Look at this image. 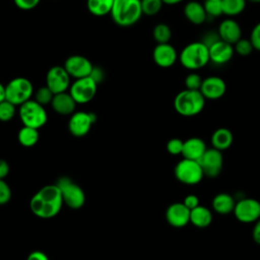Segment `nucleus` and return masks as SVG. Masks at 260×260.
Returning a JSON list of instances; mask_svg holds the SVG:
<instances>
[{"mask_svg": "<svg viewBox=\"0 0 260 260\" xmlns=\"http://www.w3.org/2000/svg\"><path fill=\"white\" fill-rule=\"evenodd\" d=\"M63 199L56 184L46 185L36 192L29 200L30 211L39 218H53L62 209Z\"/></svg>", "mask_w": 260, "mask_h": 260, "instance_id": "1", "label": "nucleus"}, {"mask_svg": "<svg viewBox=\"0 0 260 260\" xmlns=\"http://www.w3.org/2000/svg\"><path fill=\"white\" fill-rule=\"evenodd\" d=\"M110 14L117 25L131 26L142 16L140 0H114Z\"/></svg>", "mask_w": 260, "mask_h": 260, "instance_id": "2", "label": "nucleus"}, {"mask_svg": "<svg viewBox=\"0 0 260 260\" xmlns=\"http://www.w3.org/2000/svg\"><path fill=\"white\" fill-rule=\"evenodd\" d=\"M178 60L188 70L196 71L201 69L210 62L208 47L202 41L192 42L183 48Z\"/></svg>", "mask_w": 260, "mask_h": 260, "instance_id": "3", "label": "nucleus"}, {"mask_svg": "<svg viewBox=\"0 0 260 260\" xmlns=\"http://www.w3.org/2000/svg\"><path fill=\"white\" fill-rule=\"evenodd\" d=\"M205 106V99L200 90L184 89L174 99V108L178 114L184 117L196 116L202 112Z\"/></svg>", "mask_w": 260, "mask_h": 260, "instance_id": "4", "label": "nucleus"}, {"mask_svg": "<svg viewBox=\"0 0 260 260\" xmlns=\"http://www.w3.org/2000/svg\"><path fill=\"white\" fill-rule=\"evenodd\" d=\"M18 116L23 126L36 129L42 128L48 121L45 107L31 99L19 106Z\"/></svg>", "mask_w": 260, "mask_h": 260, "instance_id": "5", "label": "nucleus"}, {"mask_svg": "<svg viewBox=\"0 0 260 260\" xmlns=\"http://www.w3.org/2000/svg\"><path fill=\"white\" fill-rule=\"evenodd\" d=\"M60 189L63 203L71 209H79L85 203L83 189L68 177H60L55 183Z\"/></svg>", "mask_w": 260, "mask_h": 260, "instance_id": "6", "label": "nucleus"}, {"mask_svg": "<svg viewBox=\"0 0 260 260\" xmlns=\"http://www.w3.org/2000/svg\"><path fill=\"white\" fill-rule=\"evenodd\" d=\"M34 93V85L25 77H15L5 85V100L15 106H20L30 100Z\"/></svg>", "mask_w": 260, "mask_h": 260, "instance_id": "7", "label": "nucleus"}, {"mask_svg": "<svg viewBox=\"0 0 260 260\" xmlns=\"http://www.w3.org/2000/svg\"><path fill=\"white\" fill-rule=\"evenodd\" d=\"M175 177L179 182L185 185H196L201 182L204 177L203 171L198 160L183 158L176 166L174 170Z\"/></svg>", "mask_w": 260, "mask_h": 260, "instance_id": "8", "label": "nucleus"}, {"mask_svg": "<svg viewBox=\"0 0 260 260\" xmlns=\"http://www.w3.org/2000/svg\"><path fill=\"white\" fill-rule=\"evenodd\" d=\"M98 89V83L90 77H82L75 79L70 84L68 92L71 94L76 104H87L95 95Z\"/></svg>", "mask_w": 260, "mask_h": 260, "instance_id": "9", "label": "nucleus"}, {"mask_svg": "<svg viewBox=\"0 0 260 260\" xmlns=\"http://www.w3.org/2000/svg\"><path fill=\"white\" fill-rule=\"evenodd\" d=\"M233 212L241 222H255L260 218V202L254 198L244 197L236 202Z\"/></svg>", "mask_w": 260, "mask_h": 260, "instance_id": "10", "label": "nucleus"}, {"mask_svg": "<svg viewBox=\"0 0 260 260\" xmlns=\"http://www.w3.org/2000/svg\"><path fill=\"white\" fill-rule=\"evenodd\" d=\"M198 162L203 171L204 176L208 178H215L217 177L223 165V157L220 150L215 148H206L202 156L198 159Z\"/></svg>", "mask_w": 260, "mask_h": 260, "instance_id": "11", "label": "nucleus"}, {"mask_svg": "<svg viewBox=\"0 0 260 260\" xmlns=\"http://www.w3.org/2000/svg\"><path fill=\"white\" fill-rule=\"evenodd\" d=\"M96 117L93 113L74 112L70 115L68 121V130L71 135L75 137L85 136L95 122Z\"/></svg>", "mask_w": 260, "mask_h": 260, "instance_id": "12", "label": "nucleus"}, {"mask_svg": "<svg viewBox=\"0 0 260 260\" xmlns=\"http://www.w3.org/2000/svg\"><path fill=\"white\" fill-rule=\"evenodd\" d=\"M70 76L63 66H53L46 74V86L56 94L67 91L70 86Z\"/></svg>", "mask_w": 260, "mask_h": 260, "instance_id": "13", "label": "nucleus"}, {"mask_svg": "<svg viewBox=\"0 0 260 260\" xmlns=\"http://www.w3.org/2000/svg\"><path fill=\"white\" fill-rule=\"evenodd\" d=\"M63 67L65 68L70 77L78 79L89 76L93 65L84 56L72 55L65 60Z\"/></svg>", "mask_w": 260, "mask_h": 260, "instance_id": "14", "label": "nucleus"}, {"mask_svg": "<svg viewBox=\"0 0 260 260\" xmlns=\"http://www.w3.org/2000/svg\"><path fill=\"white\" fill-rule=\"evenodd\" d=\"M152 59L158 67L170 68L178 61L179 54L176 48L170 43L156 44L152 51Z\"/></svg>", "mask_w": 260, "mask_h": 260, "instance_id": "15", "label": "nucleus"}, {"mask_svg": "<svg viewBox=\"0 0 260 260\" xmlns=\"http://www.w3.org/2000/svg\"><path fill=\"white\" fill-rule=\"evenodd\" d=\"M199 90L205 100H218L224 95L226 84L221 77L212 75L202 79Z\"/></svg>", "mask_w": 260, "mask_h": 260, "instance_id": "16", "label": "nucleus"}, {"mask_svg": "<svg viewBox=\"0 0 260 260\" xmlns=\"http://www.w3.org/2000/svg\"><path fill=\"white\" fill-rule=\"evenodd\" d=\"M208 52L209 61L216 65H223L229 63L235 55L233 45L220 39L208 46Z\"/></svg>", "mask_w": 260, "mask_h": 260, "instance_id": "17", "label": "nucleus"}, {"mask_svg": "<svg viewBox=\"0 0 260 260\" xmlns=\"http://www.w3.org/2000/svg\"><path fill=\"white\" fill-rule=\"evenodd\" d=\"M166 219L174 228H183L190 222V210L183 202L173 203L167 208Z\"/></svg>", "mask_w": 260, "mask_h": 260, "instance_id": "18", "label": "nucleus"}, {"mask_svg": "<svg viewBox=\"0 0 260 260\" xmlns=\"http://www.w3.org/2000/svg\"><path fill=\"white\" fill-rule=\"evenodd\" d=\"M217 35L220 40L234 45L242 38V28L237 20L232 17H228L219 23Z\"/></svg>", "mask_w": 260, "mask_h": 260, "instance_id": "19", "label": "nucleus"}, {"mask_svg": "<svg viewBox=\"0 0 260 260\" xmlns=\"http://www.w3.org/2000/svg\"><path fill=\"white\" fill-rule=\"evenodd\" d=\"M50 105L54 112H56L57 114L62 116H68L75 112L77 104L68 91H63L54 94Z\"/></svg>", "mask_w": 260, "mask_h": 260, "instance_id": "20", "label": "nucleus"}, {"mask_svg": "<svg viewBox=\"0 0 260 260\" xmlns=\"http://www.w3.org/2000/svg\"><path fill=\"white\" fill-rule=\"evenodd\" d=\"M183 12L186 19L195 25H200L204 23L207 19L203 3H200L195 0L187 2L183 8Z\"/></svg>", "mask_w": 260, "mask_h": 260, "instance_id": "21", "label": "nucleus"}, {"mask_svg": "<svg viewBox=\"0 0 260 260\" xmlns=\"http://www.w3.org/2000/svg\"><path fill=\"white\" fill-rule=\"evenodd\" d=\"M206 150L205 142L199 137H191L183 142L182 155L184 158L198 160Z\"/></svg>", "mask_w": 260, "mask_h": 260, "instance_id": "22", "label": "nucleus"}, {"mask_svg": "<svg viewBox=\"0 0 260 260\" xmlns=\"http://www.w3.org/2000/svg\"><path fill=\"white\" fill-rule=\"evenodd\" d=\"M235 197L228 193H218L212 199L211 206L213 210L219 214H229L235 208Z\"/></svg>", "mask_w": 260, "mask_h": 260, "instance_id": "23", "label": "nucleus"}, {"mask_svg": "<svg viewBox=\"0 0 260 260\" xmlns=\"http://www.w3.org/2000/svg\"><path fill=\"white\" fill-rule=\"evenodd\" d=\"M212 221V213L211 211L203 206L198 205L195 208L190 210V222L200 229L208 226Z\"/></svg>", "mask_w": 260, "mask_h": 260, "instance_id": "24", "label": "nucleus"}, {"mask_svg": "<svg viewBox=\"0 0 260 260\" xmlns=\"http://www.w3.org/2000/svg\"><path fill=\"white\" fill-rule=\"evenodd\" d=\"M233 140V133L228 128H218L211 135L212 147L220 151L228 149L232 145Z\"/></svg>", "mask_w": 260, "mask_h": 260, "instance_id": "25", "label": "nucleus"}, {"mask_svg": "<svg viewBox=\"0 0 260 260\" xmlns=\"http://www.w3.org/2000/svg\"><path fill=\"white\" fill-rule=\"evenodd\" d=\"M40 134H39V129L23 126L19 129L17 133V139L20 145L24 147H31L36 145L39 141Z\"/></svg>", "mask_w": 260, "mask_h": 260, "instance_id": "26", "label": "nucleus"}, {"mask_svg": "<svg viewBox=\"0 0 260 260\" xmlns=\"http://www.w3.org/2000/svg\"><path fill=\"white\" fill-rule=\"evenodd\" d=\"M114 0H87L86 5L88 11L95 16H104L110 14Z\"/></svg>", "mask_w": 260, "mask_h": 260, "instance_id": "27", "label": "nucleus"}, {"mask_svg": "<svg viewBox=\"0 0 260 260\" xmlns=\"http://www.w3.org/2000/svg\"><path fill=\"white\" fill-rule=\"evenodd\" d=\"M222 14L232 17L241 14L247 5L246 0H220Z\"/></svg>", "mask_w": 260, "mask_h": 260, "instance_id": "28", "label": "nucleus"}, {"mask_svg": "<svg viewBox=\"0 0 260 260\" xmlns=\"http://www.w3.org/2000/svg\"><path fill=\"white\" fill-rule=\"evenodd\" d=\"M152 37L156 44H164L169 43L172 38V30L171 27L164 22L155 24L152 29Z\"/></svg>", "mask_w": 260, "mask_h": 260, "instance_id": "29", "label": "nucleus"}, {"mask_svg": "<svg viewBox=\"0 0 260 260\" xmlns=\"http://www.w3.org/2000/svg\"><path fill=\"white\" fill-rule=\"evenodd\" d=\"M142 14L147 16L156 15L162 8L161 0H140Z\"/></svg>", "mask_w": 260, "mask_h": 260, "instance_id": "30", "label": "nucleus"}, {"mask_svg": "<svg viewBox=\"0 0 260 260\" xmlns=\"http://www.w3.org/2000/svg\"><path fill=\"white\" fill-rule=\"evenodd\" d=\"M16 114V106L4 100L0 103V121L8 122L14 118Z\"/></svg>", "mask_w": 260, "mask_h": 260, "instance_id": "31", "label": "nucleus"}, {"mask_svg": "<svg viewBox=\"0 0 260 260\" xmlns=\"http://www.w3.org/2000/svg\"><path fill=\"white\" fill-rule=\"evenodd\" d=\"M203 7L207 17H218L222 15L220 0H205L203 3Z\"/></svg>", "mask_w": 260, "mask_h": 260, "instance_id": "32", "label": "nucleus"}, {"mask_svg": "<svg viewBox=\"0 0 260 260\" xmlns=\"http://www.w3.org/2000/svg\"><path fill=\"white\" fill-rule=\"evenodd\" d=\"M233 47H234L235 53L242 56V57L249 56L254 50L250 40L249 39H244V38H241L239 41H237L233 45Z\"/></svg>", "mask_w": 260, "mask_h": 260, "instance_id": "33", "label": "nucleus"}, {"mask_svg": "<svg viewBox=\"0 0 260 260\" xmlns=\"http://www.w3.org/2000/svg\"><path fill=\"white\" fill-rule=\"evenodd\" d=\"M54 96V93L51 91V89L48 86H42L40 87L36 93H35V101L41 104L42 106H46L51 104L52 99Z\"/></svg>", "mask_w": 260, "mask_h": 260, "instance_id": "34", "label": "nucleus"}, {"mask_svg": "<svg viewBox=\"0 0 260 260\" xmlns=\"http://www.w3.org/2000/svg\"><path fill=\"white\" fill-rule=\"evenodd\" d=\"M202 83V77L195 72L189 73L185 78V86L187 89L199 90Z\"/></svg>", "mask_w": 260, "mask_h": 260, "instance_id": "35", "label": "nucleus"}, {"mask_svg": "<svg viewBox=\"0 0 260 260\" xmlns=\"http://www.w3.org/2000/svg\"><path fill=\"white\" fill-rule=\"evenodd\" d=\"M183 142L181 139L179 138H172L168 141L167 143V150L169 153L173 154V155H178L182 153V149H183Z\"/></svg>", "mask_w": 260, "mask_h": 260, "instance_id": "36", "label": "nucleus"}, {"mask_svg": "<svg viewBox=\"0 0 260 260\" xmlns=\"http://www.w3.org/2000/svg\"><path fill=\"white\" fill-rule=\"evenodd\" d=\"M11 199V189L9 185L0 179V205L8 203Z\"/></svg>", "mask_w": 260, "mask_h": 260, "instance_id": "37", "label": "nucleus"}, {"mask_svg": "<svg viewBox=\"0 0 260 260\" xmlns=\"http://www.w3.org/2000/svg\"><path fill=\"white\" fill-rule=\"evenodd\" d=\"M254 50H257L260 52V22L256 23L250 34L249 38Z\"/></svg>", "mask_w": 260, "mask_h": 260, "instance_id": "38", "label": "nucleus"}, {"mask_svg": "<svg viewBox=\"0 0 260 260\" xmlns=\"http://www.w3.org/2000/svg\"><path fill=\"white\" fill-rule=\"evenodd\" d=\"M15 5L22 10H30L34 9L41 0H13Z\"/></svg>", "mask_w": 260, "mask_h": 260, "instance_id": "39", "label": "nucleus"}, {"mask_svg": "<svg viewBox=\"0 0 260 260\" xmlns=\"http://www.w3.org/2000/svg\"><path fill=\"white\" fill-rule=\"evenodd\" d=\"M183 204H184L189 210H191V209H193V208H195L196 206L199 205V198H198L196 195H194V194H189V195H187V196L184 198Z\"/></svg>", "mask_w": 260, "mask_h": 260, "instance_id": "40", "label": "nucleus"}, {"mask_svg": "<svg viewBox=\"0 0 260 260\" xmlns=\"http://www.w3.org/2000/svg\"><path fill=\"white\" fill-rule=\"evenodd\" d=\"M89 76L99 84V83H101V82L104 80V78H105V72H104V70H103L101 67H95V66H93V67H92V70H91V72H90V74H89Z\"/></svg>", "mask_w": 260, "mask_h": 260, "instance_id": "41", "label": "nucleus"}, {"mask_svg": "<svg viewBox=\"0 0 260 260\" xmlns=\"http://www.w3.org/2000/svg\"><path fill=\"white\" fill-rule=\"evenodd\" d=\"M9 171H10L9 164L5 159L0 158V179L4 180L8 176Z\"/></svg>", "mask_w": 260, "mask_h": 260, "instance_id": "42", "label": "nucleus"}, {"mask_svg": "<svg viewBox=\"0 0 260 260\" xmlns=\"http://www.w3.org/2000/svg\"><path fill=\"white\" fill-rule=\"evenodd\" d=\"M26 260H50L48 255L42 251H32L28 254Z\"/></svg>", "mask_w": 260, "mask_h": 260, "instance_id": "43", "label": "nucleus"}, {"mask_svg": "<svg viewBox=\"0 0 260 260\" xmlns=\"http://www.w3.org/2000/svg\"><path fill=\"white\" fill-rule=\"evenodd\" d=\"M255 222L256 223L254 224V228L252 231V238L257 244L260 245V218L257 219Z\"/></svg>", "mask_w": 260, "mask_h": 260, "instance_id": "44", "label": "nucleus"}, {"mask_svg": "<svg viewBox=\"0 0 260 260\" xmlns=\"http://www.w3.org/2000/svg\"><path fill=\"white\" fill-rule=\"evenodd\" d=\"M5 100V85L0 82V103Z\"/></svg>", "mask_w": 260, "mask_h": 260, "instance_id": "45", "label": "nucleus"}, {"mask_svg": "<svg viewBox=\"0 0 260 260\" xmlns=\"http://www.w3.org/2000/svg\"><path fill=\"white\" fill-rule=\"evenodd\" d=\"M161 1L164 4H167V5H176L183 2L184 0H161Z\"/></svg>", "mask_w": 260, "mask_h": 260, "instance_id": "46", "label": "nucleus"}, {"mask_svg": "<svg viewBox=\"0 0 260 260\" xmlns=\"http://www.w3.org/2000/svg\"><path fill=\"white\" fill-rule=\"evenodd\" d=\"M247 2H251V3H260V0H246Z\"/></svg>", "mask_w": 260, "mask_h": 260, "instance_id": "47", "label": "nucleus"}]
</instances>
